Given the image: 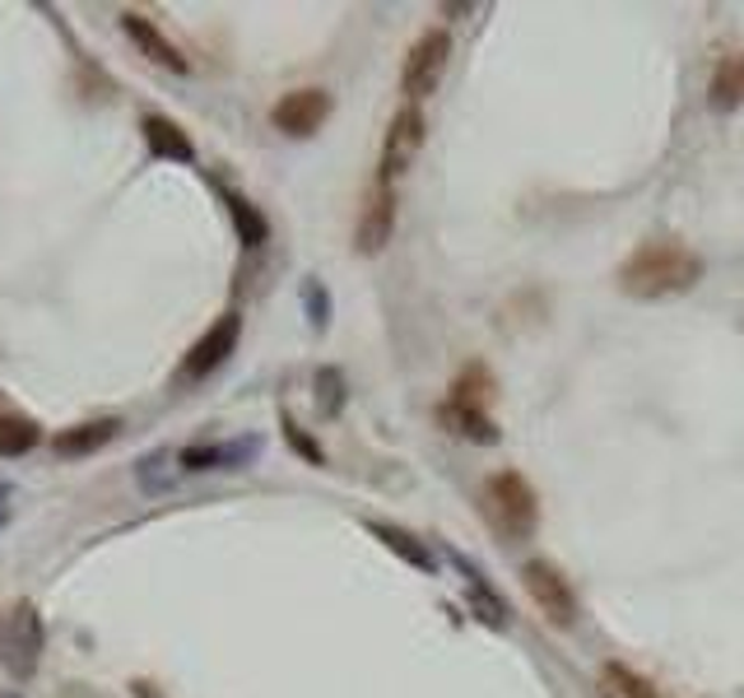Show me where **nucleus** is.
<instances>
[{
    "label": "nucleus",
    "mask_w": 744,
    "mask_h": 698,
    "mask_svg": "<svg viewBox=\"0 0 744 698\" xmlns=\"http://www.w3.org/2000/svg\"><path fill=\"white\" fill-rule=\"evenodd\" d=\"M702 280V257L694 247H684L679 238H647L623 257L615 284L638 303H656V299H675L689 294Z\"/></svg>",
    "instance_id": "f257e3e1"
},
{
    "label": "nucleus",
    "mask_w": 744,
    "mask_h": 698,
    "mask_svg": "<svg viewBox=\"0 0 744 698\" xmlns=\"http://www.w3.org/2000/svg\"><path fill=\"white\" fill-rule=\"evenodd\" d=\"M484 513L507 540H526L540 527V498L521 471H494L484 480Z\"/></svg>",
    "instance_id": "f03ea898"
},
{
    "label": "nucleus",
    "mask_w": 744,
    "mask_h": 698,
    "mask_svg": "<svg viewBox=\"0 0 744 698\" xmlns=\"http://www.w3.org/2000/svg\"><path fill=\"white\" fill-rule=\"evenodd\" d=\"M447 61H452V33L447 29H424L415 37V47L405 52V66H401V93L409 103H424L428 93H438Z\"/></svg>",
    "instance_id": "7ed1b4c3"
},
{
    "label": "nucleus",
    "mask_w": 744,
    "mask_h": 698,
    "mask_svg": "<svg viewBox=\"0 0 744 698\" xmlns=\"http://www.w3.org/2000/svg\"><path fill=\"white\" fill-rule=\"evenodd\" d=\"M424 135H428L424 108H419V103L396 108V116H391V126H386V135H382L377 182H391V187H396V178H405L409 164H415V159H419V149H424Z\"/></svg>",
    "instance_id": "20e7f679"
},
{
    "label": "nucleus",
    "mask_w": 744,
    "mask_h": 698,
    "mask_svg": "<svg viewBox=\"0 0 744 698\" xmlns=\"http://www.w3.org/2000/svg\"><path fill=\"white\" fill-rule=\"evenodd\" d=\"M521 582H526V592H531L536 610L550 619L554 629L577 624V592H573V582L563 577L559 564H550V559H531V564L521 568Z\"/></svg>",
    "instance_id": "39448f33"
},
{
    "label": "nucleus",
    "mask_w": 744,
    "mask_h": 698,
    "mask_svg": "<svg viewBox=\"0 0 744 698\" xmlns=\"http://www.w3.org/2000/svg\"><path fill=\"white\" fill-rule=\"evenodd\" d=\"M391 233H396V187L372 178L368 196H363V205H359L354 247L363 251V257H377V251L391 243Z\"/></svg>",
    "instance_id": "423d86ee"
},
{
    "label": "nucleus",
    "mask_w": 744,
    "mask_h": 698,
    "mask_svg": "<svg viewBox=\"0 0 744 698\" xmlns=\"http://www.w3.org/2000/svg\"><path fill=\"white\" fill-rule=\"evenodd\" d=\"M238 340H243V317H238V313H224L201 340L187 349L182 378H187V382H191V378H210L214 368H219V363L233 354V349H238Z\"/></svg>",
    "instance_id": "0eeeda50"
},
{
    "label": "nucleus",
    "mask_w": 744,
    "mask_h": 698,
    "mask_svg": "<svg viewBox=\"0 0 744 698\" xmlns=\"http://www.w3.org/2000/svg\"><path fill=\"white\" fill-rule=\"evenodd\" d=\"M326 116H330V93L326 89H289L284 99L270 108V122H275V131L293 135V140L322 131Z\"/></svg>",
    "instance_id": "6e6552de"
},
{
    "label": "nucleus",
    "mask_w": 744,
    "mask_h": 698,
    "mask_svg": "<svg viewBox=\"0 0 744 698\" xmlns=\"http://www.w3.org/2000/svg\"><path fill=\"white\" fill-rule=\"evenodd\" d=\"M122 29H126V37L149 56L154 66H164V70H172V75H187V70H191V61H187V56L159 33V24H154V19L126 10V14H122Z\"/></svg>",
    "instance_id": "1a4fd4ad"
},
{
    "label": "nucleus",
    "mask_w": 744,
    "mask_h": 698,
    "mask_svg": "<svg viewBox=\"0 0 744 698\" xmlns=\"http://www.w3.org/2000/svg\"><path fill=\"white\" fill-rule=\"evenodd\" d=\"M140 131H145V145L159 154V159H172V164H191L195 159V145H191V135L172 122V116H159V112H149L145 122H140Z\"/></svg>",
    "instance_id": "9d476101"
},
{
    "label": "nucleus",
    "mask_w": 744,
    "mask_h": 698,
    "mask_svg": "<svg viewBox=\"0 0 744 698\" xmlns=\"http://www.w3.org/2000/svg\"><path fill=\"white\" fill-rule=\"evenodd\" d=\"M116 429H122L116 419L75 424V429H61V434L52 438V452H56V457H89V452H98V448H108V442L116 438Z\"/></svg>",
    "instance_id": "9b49d317"
},
{
    "label": "nucleus",
    "mask_w": 744,
    "mask_h": 698,
    "mask_svg": "<svg viewBox=\"0 0 744 698\" xmlns=\"http://www.w3.org/2000/svg\"><path fill=\"white\" fill-rule=\"evenodd\" d=\"M708 103L717 112L744 108V52H731V56H721V61H717L712 85H708Z\"/></svg>",
    "instance_id": "f8f14e48"
},
{
    "label": "nucleus",
    "mask_w": 744,
    "mask_h": 698,
    "mask_svg": "<svg viewBox=\"0 0 744 698\" xmlns=\"http://www.w3.org/2000/svg\"><path fill=\"white\" fill-rule=\"evenodd\" d=\"M257 452H261V442L243 438V442H210V448H191V452H182V461H187V471H224V465H247Z\"/></svg>",
    "instance_id": "ddd939ff"
},
{
    "label": "nucleus",
    "mask_w": 744,
    "mask_h": 698,
    "mask_svg": "<svg viewBox=\"0 0 744 698\" xmlns=\"http://www.w3.org/2000/svg\"><path fill=\"white\" fill-rule=\"evenodd\" d=\"M442 424L452 434L470 438V442H498V424L488 410H470V405H456V401H447L442 405Z\"/></svg>",
    "instance_id": "4468645a"
},
{
    "label": "nucleus",
    "mask_w": 744,
    "mask_h": 698,
    "mask_svg": "<svg viewBox=\"0 0 744 698\" xmlns=\"http://www.w3.org/2000/svg\"><path fill=\"white\" fill-rule=\"evenodd\" d=\"M10 624L19 629V643H10V652H19L14 656V675H29L33 662H37V652H43V629H37L33 606H19V615L10 619Z\"/></svg>",
    "instance_id": "2eb2a0df"
},
{
    "label": "nucleus",
    "mask_w": 744,
    "mask_h": 698,
    "mask_svg": "<svg viewBox=\"0 0 744 698\" xmlns=\"http://www.w3.org/2000/svg\"><path fill=\"white\" fill-rule=\"evenodd\" d=\"M447 401L470 405V410H488V401H494V378H488V368L484 363L461 368V378L452 382V396Z\"/></svg>",
    "instance_id": "dca6fc26"
},
{
    "label": "nucleus",
    "mask_w": 744,
    "mask_h": 698,
    "mask_svg": "<svg viewBox=\"0 0 744 698\" xmlns=\"http://www.w3.org/2000/svg\"><path fill=\"white\" fill-rule=\"evenodd\" d=\"M43 442V429L29 415H0V457H24Z\"/></svg>",
    "instance_id": "f3484780"
},
{
    "label": "nucleus",
    "mask_w": 744,
    "mask_h": 698,
    "mask_svg": "<svg viewBox=\"0 0 744 698\" xmlns=\"http://www.w3.org/2000/svg\"><path fill=\"white\" fill-rule=\"evenodd\" d=\"M372 536H377L386 550H396V554L405 559V564H415V568H433V554H428V550H424L409 531H401V527H382V521H372Z\"/></svg>",
    "instance_id": "a211bd4d"
},
{
    "label": "nucleus",
    "mask_w": 744,
    "mask_h": 698,
    "mask_svg": "<svg viewBox=\"0 0 744 698\" xmlns=\"http://www.w3.org/2000/svg\"><path fill=\"white\" fill-rule=\"evenodd\" d=\"M228 215H233V224H238V238H243V247H261L266 238H270V224H266V215L251 201H243V196H228Z\"/></svg>",
    "instance_id": "6ab92c4d"
},
{
    "label": "nucleus",
    "mask_w": 744,
    "mask_h": 698,
    "mask_svg": "<svg viewBox=\"0 0 744 698\" xmlns=\"http://www.w3.org/2000/svg\"><path fill=\"white\" fill-rule=\"evenodd\" d=\"M600 680H605V689H610L615 698H661V689H656L652 680H642L638 671L619 666V662L605 666V671H600Z\"/></svg>",
    "instance_id": "aec40b11"
},
{
    "label": "nucleus",
    "mask_w": 744,
    "mask_h": 698,
    "mask_svg": "<svg viewBox=\"0 0 744 698\" xmlns=\"http://www.w3.org/2000/svg\"><path fill=\"white\" fill-rule=\"evenodd\" d=\"M340 373L336 368H322L317 373V401H322V415H340V405H345V392H340Z\"/></svg>",
    "instance_id": "412c9836"
},
{
    "label": "nucleus",
    "mask_w": 744,
    "mask_h": 698,
    "mask_svg": "<svg viewBox=\"0 0 744 698\" xmlns=\"http://www.w3.org/2000/svg\"><path fill=\"white\" fill-rule=\"evenodd\" d=\"M280 429H284V438H289V448H293V452H298V457H307L312 465H322V461H326V452H322V448H317V442H312V438H307V434H303V429H298V424H293L289 415L280 419Z\"/></svg>",
    "instance_id": "4be33fe9"
},
{
    "label": "nucleus",
    "mask_w": 744,
    "mask_h": 698,
    "mask_svg": "<svg viewBox=\"0 0 744 698\" xmlns=\"http://www.w3.org/2000/svg\"><path fill=\"white\" fill-rule=\"evenodd\" d=\"M307 299H312V313H317V326H326V294L317 284H307Z\"/></svg>",
    "instance_id": "5701e85b"
},
{
    "label": "nucleus",
    "mask_w": 744,
    "mask_h": 698,
    "mask_svg": "<svg viewBox=\"0 0 744 698\" xmlns=\"http://www.w3.org/2000/svg\"><path fill=\"white\" fill-rule=\"evenodd\" d=\"M5 521H10V489L0 484V527H5Z\"/></svg>",
    "instance_id": "b1692460"
},
{
    "label": "nucleus",
    "mask_w": 744,
    "mask_h": 698,
    "mask_svg": "<svg viewBox=\"0 0 744 698\" xmlns=\"http://www.w3.org/2000/svg\"><path fill=\"white\" fill-rule=\"evenodd\" d=\"M10 698H19V694H10Z\"/></svg>",
    "instance_id": "393cba45"
}]
</instances>
